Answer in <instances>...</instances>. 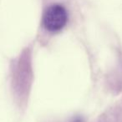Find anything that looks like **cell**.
I'll list each match as a JSON object with an SVG mask.
<instances>
[{
    "instance_id": "obj_1",
    "label": "cell",
    "mask_w": 122,
    "mask_h": 122,
    "mask_svg": "<svg viewBox=\"0 0 122 122\" xmlns=\"http://www.w3.org/2000/svg\"><path fill=\"white\" fill-rule=\"evenodd\" d=\"M68 20V14L60 4H54L49 7L43 16V24L47 30L58 32L61 30Z\"/></svg>"
}]
</instances>
